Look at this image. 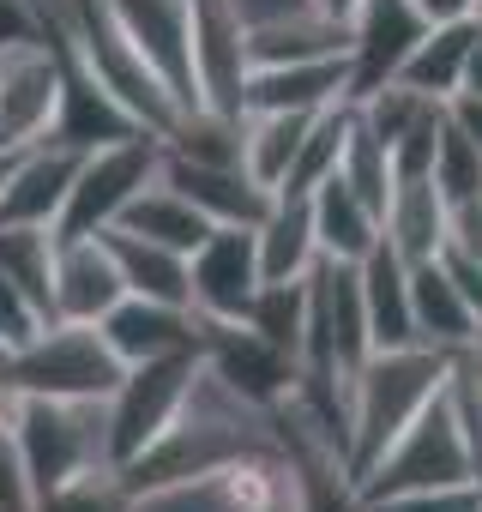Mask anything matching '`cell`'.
<instances>
[{
	"label": "cell",
	"mask_w": 482,
	"mask_h": 512,
	"mask_svg": "<svg viewBox=\"0 0 482 512\" xmlns=\"http://www.w3.org/2000/svg\"><path fill=\"white\" fill-rule=\"evenodd\" d=\"M428 31V19L410 7V0H362L350 19V73H356V97L386 85L404 55L416 49V37Z\"/></svg>",
	"instance_id": "cell-17"
},
{
	"label": "cell",
	"mask_w": 482,
	"mask_h": 512,
	"mask_svg": "<svg viewBox=\"0 0 482 512\" xmlns=\"http://www.w3.org/2000/svg\"><path fill=\"white\" fill-rule=\"evenodd\" d=\"M278 452H284L278 416L260 410L254 398H241L235 386H223L199 356V380H193L181 416L133 464H121V476L139 494V488L193 482V476H211V470H229V464H248V458H278Z\"/></svg>",
	"instance_id": "cell-1"
},
{
	"label": "cell",
	"mask_w": 482,
	"mask_h": 512,
	"mask_svg": "<svg viewBox=\"0 0 482 512\" xmlns=\"http://www.w3.org/2000/svg\"><path fill=\"white\" fill-rule=\"evenodd\" d=\"M97 326H103L109 350H115L127 368L157 362V356L199 350V314H193V308H175V302H151V296H121Z\"/></svg>",
	"instance_id": "cell-16"
},
{
	"label": "cell",
	"mask_w": 482,
	"mask_h": 512,
	"mask_svg": "<svg viewBox=\"0 0 482 512\" xmlns=\"http://www.w3.org/2000/svg\"><path fill=\"white\" fill-rule=\"evenodd\" d=\"M163 151L169 157H187V163H241V115L229 109H181V121L163 133ZM248 169V163H241Z\"/></svg>",
	"instance_id": "cell-32"
},
{
	"label": "cell",
	"mask_w": 482,
	"mask_h": 512,
	"mask_svg": "<svg viewBox=\"0 0 482 512\" xmlns=\"http://www.w3.org/2000/svg\"><path fill=\"white\" fill-rule=\"evenodd\" d=\"M446 115H452V127L482 151V97H452V103H446Z\"/></svg>",
	"instance_id": "cell-42"
},
{
	"label": "cell",
	"mask_w": 482,
	"mask_h": 512,
	"mask_svg": "<svg viewBox=\"0 0 482 512\" xmlns=\"http://www.w3.org/2000/svg\"><path fill=\"white\" fill-rule=\"evenodd\" d=\"M25 37H49L43 0H0V49H7V43H25Z\"/></svg>",
	"instance_id": "cell-40"
},
{
	"label": "cell",
	"mask_w": 482,
	"mask_h": 512,
	"mask_svg": "<svg viewBox=\"0 0 482 512\" xmlns=\"http://www.w3.org/2000/svg\"><path fill=\"white\" fill-rule=\"evenodd\" d=\"M55 247L49 223H0V278H7L43 320H55Z\"/></svg>",
	"instance_id": "cell-28"
},
{
	"label": "cell",
	"mask_w": 482,
	"mask_h": 512,
	"mask_svg": "<svg viewBox=\"0 0 482 512\" xmlns=\"http://www.w3.org/2000/svg\"><path fill=\"white\" fill-rule=\"evenodd\" d=\"M127 43L151 61V73L175 91L181 109H199L193 91V0H109Z\"/></svg>",
	"instance_id": "cell-12"
},
{
	"label": "cell",
	"mask_w": 482,
	"mask_h": 512,
	"mask_svg": "<svg viewBox=\"0 0 482 512\" xmlns=\"http://www.w3.org/2000/svg\"><path fill=\"white\" fill-rule=\"evenodd\" d=\"M260 235V272L266 284H296L320 266V235H314V205L308 193H278L272 211L254 223Z\"/></svg>",
	"instance_id": "cell-25"
},
{
	"label": "cell",
	"mask_w": 482,
	"mask_h": 512,
	"mask_svg": "<svg viewBox=\"0 0 482 512\" xmlns=\"http://www.w3.org/2000/svg\"><path fill=\"white\" fill-rule=\"evenodd\" d=\"M338 175L374 205V217H386V199H392V187H398V175H392V151L356 121V109H350V139H344V157H338Z\"/></svg>",
	"instance_id": "cell-33"
},
{
	"label": "cell",
	"mask_w": 482,
	"mask_h": 512,
	"mask_svg": "<svg viewBox=\"0 0 482 512\" xmlns=\"http://www.w3.org/2000/svg\"><path fill=\"white\" fill-rule=\"evenodd\" d=\"M248 19L235 13V0H193V91L205 109L241 115L248 91Z\"/></svg>",
	"instance_id": "cell-13"
},
{
	"label": "cell",
	"mask_w": 482,
	"mask_h": 512,
	"mask_svg": "<svg viewBox=\"0 0 482 512\" xmlns=\"http://www.w3.org/2000/svg\"><path fill=\"white\" fill-rule=\"evenodd\" d=\"M37 326H43V314H37V308H31V302H25V296L7 284V278H0V356H7V350H19V344L37 332Z\"/></svg>",
	"instance_id": "cell-39"
},
{
	"label": "cell",
	"mask_w": 482,
	"mask_h": 512,
	"mask_svg": "<svg viewBox=\"0 0 482 512\" xmlns=\"http://www.w3.org/2000/svg\"><path fill=\"white\" fill-rule=\"evenodd\" d=\"M67 61L55 37H25L0 49V151H31L55 139Z\"/></svg>",
	"instance_id": "cell-7"
},
{
	"label": "cell",
	"mask_w": 482,
	"mask_h": 512,
	"mask_svg": "<svg viewBox=\"0 0 482 512\" xmlns=\"http://www.w3.org/2000/svg\"><path fill=\"white\" fill-rule=\"evenodd\" d=\"M308 7H314V13H326V19H344V25H350L362 0H308Z\"/></svg>",
	"instance_id": "cell-45"
},
{
	"label": "cell",
	"mask_w": 482,
	"mask_h": 512,
	"mask_svg": "<svg viewBox=\"0 0 482 512\" xmlns=\"http://www.w3.org/2000/svg\"><path fill=\"white\" fill-rule=\"evenodd\" d=\"M127 362L91 320H43L19 350L0 356V386L37 398H109Z\"/></svg>",
	"instance_id": "cell-4"
},
{
	"label": "cell",
	"mask_w": 482,
	"mask_h": 512,
	"mask_svg": "<svg viewBox=\"0 0 482 512\" xmlns=\"http://www.w3.org/2000/svg\"><path fill=\"white\" fill-rule=\"evenodd\" d=\"M434 187L446 193V205L452 199H470V193H482V151L452 127V115H446V127H440V151H434Z\"/></svg>",
	"instance_id": "cell-36"
},
{
	"label": "cell",
	"mask_w": 482,
	"mask_h": 512,
	"mask_svg": "<svg viewBox=\"0 0 482 512\" xmlns=\"http://www.w3.org/2000/svg\"><path fill=\"white\" fill-rule=\"evenodd\" d=\"M163 181L169 187H181L211 223H260L266 211H272V187H260L241 163H187V157H169L163 151Z\"/></svg>",
	"instance_id": "cell-19"
},
{
	"label": "cell",
	"mask_w": 482,
	"mask_h": 512,
	"mask_svg": "<svg viewBox=\"0 0 482 512\" xmlns=\"http://www.w3.org/2000/svg\"><path fill=\"white\" fill-rule=\"evenodd\" d=\"M37 512H133V488L115 464H103V470H85V476L49 488L37 500Z\"/></svg>",
	"instance_id": "cell-35"
},
{
	"label": "cell",
	"mask_w": 482,
	"mask_h": 512,
	"mask_svg": "<svg viewBox=\"0 0 482 512\" xmlns=\"http://www.w3.org/2000/svg\"><path fill=\"white\" fill-rule=\"evenodd\" d=\"M199 380V350H181V356H157V362H139L121 374V386L109 392V446H115V464H133L187 404Z\"/></svg>",
	"instance_id": "cell-8"
},
{
	"label": "cell",
	"mask_w": 482,
	"mask_h": 512,
	"mask_svg": "<svg viewBox=\"0 0 482 512\" xmlns=\"http://www.w3.org/2000/svg\"><path fill=\"white\" fill-rule=\"evenodd\" d=\"M410 320H416V338L434 344V350H470L482 338V320L470 314V302L458 296L452 272L440 266V253L422 266H410Z\"/></svg>",
	"instance_id": "cell-22"
},
{
	"label": "cell",
	"mask_w": 482,
	"mask_h": 512,
	"mask_svg": "<svg viewBox=\"0 0 482 512\" xmlns=\"http://www.w3.org/2000/svg\"><path fill=\"white\" fill-rule=\"evenodd\" d=\"M187 278H193V314L199 320H248L260 290H266L260 235L248 223H217L187 253Z\"/></svg>",
	"instance_id": "cell-9"
},
{
	"label": "cell",
	"mask_w": 482,
	"mask_h": 512,
	"mask_svg": "<svg viewBox=\"0 0 482 512\" xmlns=\"http://www.w3.org/2000/svg\"><path fill=\"white\" fill-rule=\"evenodd\" d=\"M314 115H302V109H248V115H241V163H248V175L260 187H272V193L284 187V175H290L308 127H314Z\"/></svg>",
	"instance_id": "cell-30"
},
{
	"label": "cell",
	"mask_w": 482,
	"mask_h": 512,
	"mask_svg": "<svg viewBox=\"0 0 482 512\" xmlns=\"http://www.w3.org/2000/svg\"><path fill=\"white\" fill-rule=\"evenodd\" d=\"M79 145L43 139L31 151H13L7 181H0V223H49L61 229L67 193H73V169H79Z\"/></svg>",
	"instance_id": "cell-14"
},
{
	"label": "cell",
	"mask_w": 482,
	"mask_h": 512,
	"mask_svg": "<svg viewBox=\"0 0 482 512\" xmlns=\"http://www.w3.org/2000/svg\"><path fill=\"white\" fill-rule=\"evenodd\" d=\"M248 326H254L260 338H272L278 350L302 356V332H308V278H296V284H266L260 302H254V314H248Z\"/></svg>",
	"instance_id": "cell-34"
},
{
	"label": "cell",
	"mask_w": 482,
	"mask_h": 512,
	"mask_svg": "<svg viewBox=\"0 0 482 512\" xmlns=\"http://www.w3.org/2000/svg\"><path fill=\"white\" fill-rule=\"evenodd\" d=\"M440 482H476V446H470V422L458 410L452 380L416 410V422L362 470V494H404V488H440Z\"/></svg>",
	"instance_id": "cell-5"
},
{
	"label": "cell",
	"mask_w": 482,
	"mask_h": 512,
	"mask_svg": "<svg viewBox=\"0 0 482 512\" xmlns=\"http://www.w3.org/2000/svg\"><path fill=\"white\" fill-rule=\"evenodd\" d=\"M163 169V139L157 133H127V139H109V145H91L73 169V193H67V211H61V229L55 235H103L121 223V211L157 181Z\"/></svg>",
	"instance_id": "cell-6"
},
{
	"label": "cell",
	"mask_w": 482,
	"mask_h": 512,
	"mask_svg": "<svg viewBox=\"0 0 482 512\" xmlns=\"http://www.w3.org/2000/svg\"><path fill=\"white\" fill-rule=\"evenodd\" d=\"M127 296L109 235H61L55 247V320H103Z\"/></svg>",
	"instance_id": "cell-15"
},
{
	"label": "cell",
	"mask_w": 482,
	"mask_h": 512,
	"mask_svg": "<svg viewBox=\"0 0 482 512\" xmlns=\"http://www.w3.org/2000/svg\"><path fill=\"white\" fill-rule=\"evenodd\" d=\"M199 356L223 386L254 398L260 410H278L296 392V356L260 338L248 320H199Z\"/></svg>",
	"instance_id": "cell-11"
},
{
	"label": "cell",
	"mask_w": 482,
	"mask_h": 512,
	"mask_svg": "<svg viewBox=\"0 0 482 512\" xmlns=\"http://www.w3.org/2000/svg\"><path fill=\"white\" fill-rule=\"evenodd\" d=\"M7 446H13V464H19L31 500H43L49 488L73 482L85 470L115 464V446H109V398H37V392H13Z\"/></svg>",
	"instance_id": "cell-2"
},
{
	"label": "cell",
	"mask_w": 482,
	"mask_h": 512,
	"mask_svg": "<svg viewBox=\"0 0 482 512\" xmlns=\"http://www.w3.org/2000/svg\"><path fill=\"white\" fill-rule=\"evenodd\" d=\"M115 229L145 235V241H163V247H175V253H193L217 223H211V217H205L181 187H169V181H163V169H157V181H151V187L121 211V223H115Z\"/></svg>",
	"instance_id": "cell-29"
},
{
	"label": "cell",
	"mask_w": 482,
	"mask_h": 512,
	"mask_svg": "<svg viewBox=\"0 0 482 512\" xmlns=\"http://www.w3.org/2000/svg\"><path fill=\"white\" fill-rule=\"evenodd\" d=\"M362 278V308H368V332H374V350H392V344H422L416 338V320H410V266L380 241L368 260L356 266Z\"/></svg>",
	"instance_id": "cell-26"
},
{
	"label": "cell",
	"mask_w": 482,
	"mask_h": 512,
	"mask_svg": "<svg viewBox=\"0 0 482 512\" xmlns=\"http://www.w3.org/2000/svg\"><path fill=\"white\" fill-rule=\"evenodd\" d=\"M380 241L404 266H422L446 247V193L434 187V175H404L392 187L386 217H380Z\"/></svg>",
	"instance_id": "cell-21"
},
{
	"label": "cell",
	"mask_w": 482,
	"mask_h": 512,
	"mask_svg": "<svg viewBox=\"0 0 482 512\" xmlns=\"http://www.w3.org/2000/svg\"><path fill=\"white\" fill-rule=\"evenodd\" d=\"M452 350H434V344H392V350H374L362 362V374L350 380V464H356V482L362 470L416 422V410L452 380Z\"/></svg>",
	"instance_id": "cell-3"
},
{
	"label": "cell",
	"mask_w": 482,
	"mask_h": 512,
	"mask_svg": "<svg viewBox=\"0 0 482 512\" xmlns=\"http://www.w3.org/2000/svg\"><path fill=\"white\" fill-rule=\"evenodd\" d=\"M368 512H482V482H440V488H404L368 500Z\"/></svg>",
	"instance_id": "cell-37"
},
{
	"label": "cell",
	"mask_w": 482,
	"mask_h": 512,
	"mask_svg": "<svg viewBox=\"0 0 482 512\" xmlns=\"http://www.w3.org/2000/svg\"><path fill=\"white\" fill-rule=\"evenodd\" d=\"M458 97H482V25H476V43H470V61H464V85Z\"/></svg>",
	"instance_id": "cell-44"
},
{
	"label": "cell",
	"mask_w": 482,
	"mask_h": 512,
	"mask_svg": "<svg viewBox=\"0 0 482 512\" xmlns=\"http://www.w3.org/2000/svg\"><path fill=\"white\" fill-rule=\"evenodd\" d=\"M290 464L278 458H248L193 482H163V488H139L133 512H278L290 500Z\"/></svg>",
	"instance_id": "cell-10"
},
{
	"label": "cell",
	"mask_w": 482,
	"mask_h": 512,
	"mask_svg": "<svg viewBox=\"0 0 482 512\" xmlns=\"http://www.w3.org/2000/svg\"><path fill=\"white\" fill-rule=\"evenodd\" d=\"M314 235H320V260H344V266H362L368 253L380 247V217L374 205L344 181V175H326L314 193Z\"/></svg>",
	"instance_id": "cell-23"
},
{
	"label": "cell",
	"mask_w": 482,
	"mask_h": 512,
	"mask_svg": "<svg viewBox=\"0 0 482 512\" xmlns=\"http://www.w3.org/2000/svg\"><path fill=\"white\" fill-rule=\"evenodd\" d=\"M278 512H296V494H290V500H284V506H278Z\"/></svg>",
	"instance_id": "cell-47"
},
{
	"label": "cell",
	"mask_w": 482,
	"mask_h": 512,
	"mask_svg": "<svg viewBox=\"0 0 482 512\" xmlns=\"http://www.w3.org/2000/svg\"><path fill=\"white\" fill-rule=\"evenodd\" d=\"M470 19H476V25H482V0H476V7H470Z\"/></svg>",
	"instance_id": "cell-46"
},
{
	"label": "cell",
	"mask_w": 482,
	"mask_h": 512,
	"mask_svg": "<svg viewBox=\"0 0 482 512\" xmlns=\"http://www.w3.org/2000/svg\"><path fill=\"white\" fill-rule=\"evenodd\" d=\"M470 43H476V19L428 25L392 79H398V85H410V91H422V97H434V103H452V97H458V85H464Z\"/></svg>",
	"instance_id": "cell-27"
},
{
	"label": "cell",
	"mask_w": 482,
	"mask_h": 512,
	"mask_svg": "<svg viewBox=\"0 0 482 512\" xmlns=\"http://www.w3.org/2000/svg\"><path fill=\"white\" fill-rule=\"evenodd\" d=\"M115 260H121V278H127V296H151V302H175V308H193V278H187V253L163 247V241H145V235H127V229H103Z\"/></svg>",
	"instance_id": "cell-31"
},
{
	"label": "cell",
	"mask_w": 482,
	"mask_h": 512,
	"mask_svg": "<svg viewBox=\"0 0 482 512\" xmlns=\"http://www.w3.org/2000/svg\"><path fill=\"white\" fill-rule=\"evenodd\" d=\"M446 247H452V253H470V260H482V193L446 205Z\"/></svg>",
	"instance_id": "cell-38"
},
{
	"label": "cell",
	"mask_w": 482,
	"mask_h": 512,
	"mask_svg": "<svg viewBox=\"0 0 482 512\" xmlns=\"http://www.w3.org/2000/svg\"><path fill=\"white\" fill-rule=\"evenodd\" d=\"M326 55H350V25L314 13V7H296V13H278V19L248 25V61L254 67L326 61Z\"/></svg>",
	"instance_id": "cell-24"
},
{
	"label": "cell",
	"mask_w": 482,
	"mask_h": 512,
	"mask_svg": "<svg viewBox=\"0 0 482 512\" xmlns=\"http://www.w3.org/2000/svg\"><path fill=\"white\" fill-rule=\"evenodd\" d=\"M61 61H67V85H61V121H55V139L61 145H79V151H91V145H109V139H127V133H145L133 115H127V103L79 61V55H67L61 49Z\"/></svg>",
	"instance_id": "cell-20"
},
{
	"label": "cell",
	"mask_w": 482,
	"mask_h": 512,
	"mask_svg": "<svg viewBox=\"0 0 482 512\" xmlns=\"http://www.w3.org/2000/svg\"><path fill=\"white\" fill-rule=\"evenodd\" d=\"M356 97V73L350 55H326V61H284V67H254L248 91H241V115L248 109H332Z\"/></svg>",
	"instance_id": "cell-18"
},
{
	"label": "cell",
	"mask_w": 482,
	"mask_h": 512,
	"mask_svg": "<svg viewBox=\"0 0 482 512\" xmlns=\"http://www.w3.org/2000/svg\"><path fill=\"white\" fill-rule=\"evenodd\" d=\"M440 266L452 272L458 296H464V302H470V314L482 320V260H470V253H452V247H440Z\"/></svg>",
	"instance_id": "cell-41"
},
{
	"label": "cell",
	"mask_w": 482,
	"mask_h": 512,
	"mask_svg": "<svg viewBox=\"0 0 482 512\" xmlns=\"http://www.w3.org/2000/svg\"><path fill=\"white\" fill-rule=\"evenodd\" d=\"M410 7H416L428 25H452V19H470L476 0H410Z\"/></svg>",
	"instance_id": "cell-43"
}]
</instances>
